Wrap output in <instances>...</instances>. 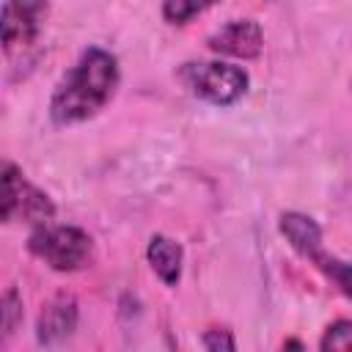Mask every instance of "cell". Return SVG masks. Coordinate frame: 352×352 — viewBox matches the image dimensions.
<instances>
[{
  "label": "cell",
  "instance_id": "4",
  "mask_svg": "<svg viewBox=\"0 0 352 352\" xmlns=\"http://www.w3.org/2000/svg\"><path fill=\"white\" fill-rule=\"evenodd\" d=\"M55 214V206L47 192L33 187L22 170L11 162H3V201H0V217L6 223L11 220H28L33 226L50 223Z\"/></svg>",
  "mask_w": 352,
  "mask_h": 352
},
{
  "label": "cell",
  "instance_id": "11",
  "mask_svg": "<svg viewBox=\"0 0 352 352\" xmlns=\"http://www.w3.org/2000/svg\"><path fill=\"white\" fill-rule=\"evenodd\" d=\"M217 0H165L162 3V16L170 25H184L192 16H198L201 11H206L209 6H214Z\"/></svg>",
  "mask_w": 352,
  "mask_h": 352
},
{
  "label": "cell",
  "instance_id": "8",
  "mask_svg": "<svg viewBox=\"0 0 352 352\" xmlns=\"http://www.w3.org/2000/svg\"><path fill=\"white\" fill-rule=\"evenodd\" d=\"M280 234L289 239V245L308 261H314L324 248H322V228L316 226L314 217L302 214V212H283L280 220Z\"/></svg>",
  "mask_w": 352,
  "mask_h": 352
},
{
  "label": "cell",
  "instance_id": "5",
  "mask_svg": "<svg viewBox=\"0 0 352 352\" xmlns=\"http://www.w3.org/2000/svg\"><path fill=\"white\" fill-rule=\"evenodd\" d=\"M47 14H50L47 0H6L0 19L6 52L30 47L47 22Z\"/></svg>",
  "mask_w": 352,
  "mask_h": 352
},
{
  "label": "cell",
  "instance_id": "7",
  "mask_svg": "<svg viewBox=\"0 0 352 352\" xmlns=\"http://www.w3.org/2000/svg\"><path fill=\"white\" fill-rule=\"evenodd\" d=\"M77 327V302L72 294H58L52 297L36 322V338L44 346H55L60 341H66Z\"/></svg>",
  "mask_w": 352,
  "mask_h": 352
},
{
  "label": "cell",
  "instance_id": "12",
  "mask_svg": "<svg viewBox=\"0 0 352 352\" xmlns=\"http://www.w3.org/2000/svg\"><path fill=\"white\" fill-rule=\"evenodd\" d=\"M319 346L327 352H352V319H338V322H333L327 330H324V336H322V341H319Z\"/></svg>",
  "mask_w": 352,
  "mask_h": 352
},
{
  "label": "cell",
  "instance_id": "1",
  "mask_svg": "<svg viewBox=\"0 0 352 352\" xmlns=\"http://www.w3.org/2000/svg\"><path fill=\"white\" fill-rule=\"evenodd\" d=\"M118 88V60L102 47H88L66 72L50 99V118L58 126L96 116Z\"/></svg>",
  "mask_w": 352,
  "mask_h": 352
},
{
  "label": "cell",
  "instance_id": "13",
  "mask_svg": "<svg viewBox=\"0 0 352 352\" xmlns=\"http://www.w3.org/2000/svg\"><path fill=\"white\" fill-rule=\"evenodd\" d=\"M22 322V300H19V292L16 289H8L3 294V302H0V324H3V338H8L16 324Z\"/></svg>",
  "mask_w": 352,
  "mask_h": 352
},
{
  "label": "cell",
  "instance_id": "3",
  "mask_svg": "<svg viewBox=\"0 0 352 352\" xmlns=\"http://www.w3.org/2000/svg\"><path fill=\"white\" fill-rule=\"evenodd\" d=\"M182 82L204 102L212 104H234L236 99L245 96L248 91V72L231 63L220 60H198V63H184L182 66Z\"/></svg>",
  "mask_w": 352,
  "mask_h": 352
},
{
  "label": "cell",
  "instance_id": "10",
  "mask_svg": "<svg viewBox=\"0 0 352 352\" xmlns=\"http://www.w3.org/2000/svg\"><path fill=\"white\" fill-rule=\"evenodd\" d=\"M314 264H316L346 297H352V264H349V261H341V258H336L333 253L322 250V253L314 258Z\"/></svg>",
  "mask_w": 352,
  "mask_h": 352
},
{
  "label": "cell",
  "instance_id": "6",
  "mask_svg": "<svg viewBox=\"0 0 352 352\" xmlns=\"http://www.w3.org/2000/svg\"><path fill=\"white\" fill-rule=\"evenodd\" d=\"M209 50L220 52V55H231V58H256L264 47V36L258 22L253 19H234L228 25H223L220 30H214L209 36Z\"/></svg>",
  "mask_w": 352,
  "mask_h": 352
},
{
  "label": "cell",
  "instance_id": "14",
  "mask_svg": "<svg viewBox=\"0 0 352 352\" xmlns=\"http://www.w3.org/2000/svg\"><path fill=\"white\" fill-rule=\"evenodd\" d=\"M201 344H204V349H212V352H220V349H234L236 346V341L231 338V333L228 330H206L204 336H201Z\"/></svg>",
  "mask_w": 352,
  "mask_h": 352
},
{
  "label": "cell",
  "instance_id": "2",
  "mask_svg": "<svg viewBox=\"0 0 352 352\" xmlns=\"http://www.w3.org/2000/svg\"><path fill=\"white\" fill-rule=\"evenodd\" d=\"M28 248L33 256L47 261L58 272H74L82 270L94 256L91 236L77 226H36V231L28 239Z\"/></svg>",
  "mask_w": 352,
  "mask_h": 352
},
{
  "label": "cell",
  "instance_id": "9",
  "mask_svg": "<svg viewBox=\"0 0 352 352\" xmlns=\"http://www.w3.org/2000/svg\"><path fill=\"white\" fill-rule=\"evenodd\" d=\"M146 258L151 264V270L160 275L162 283L168 286H176L179 278H182V261H184V253H182V245L162 236V234H154L148 239V248H146Z\"/></svg>",
  "mask_w": 352,
  "mask_h": 352
}]
</instances>
